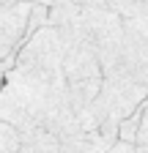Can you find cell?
I'll return each mask as SVG.
<instances>
[{
	"mask_svg": "<svg viewBox=\"0 0 148 153\" xmlns=\"http://www.w3.org/2000/svg\"><path fill=\"white\" fill-rule=\"evenodd\" d=\"M85 6H99V8H110L121 16H135V14H145V0H77Z\"/></svg>",
	"mask_w": 148,
	"mask_h": 153,
	"instance_id": "obj_4",
	"label": "cell"
},
{
	"mask_svg": "<svg viewBox=\"0 0 148 153\" xmlns=\"http://www.w3.org/2000/svg\"><path fill=\"white\" fill-rule=\"evenodd\" d=\"M137 150H145L148 153V99H145V109H143V118H140V126H137Z\"/></svg>",
	"mask_w": 148,
	"mask_h": 153,
	"instance_id": "obj_5",
	"label": "cell"
},
{
	"mask_svg": "<svg viewBox=\"0 0 148 153\" xmlns=\"http://www.w3.org/2000/svg\"><path fill=\"white\" fill-rule=\"evenodd\" d=\"M28 11H30V3H14V6L0 3V71L11 66L14 55L25 38Z\"/></svg>",
	"mask_w": 148,
	"mask_h": 153,
	"instance_id": "obj_2",
	"label": "cell"
},
{
	"mask_svg": "<svg viewBox=\"0 0 148 153\" xmlns=\"http://www.w3.org/2000/svg\"><path fill=\"white\" fill-rule=\"evenodd\" d=\"M0 3H3V6H14V3H52V0H0Z\"/></svg>",
	"mask_w": 148,
	"mask_h": 153,
	"instance_id": "obj_6",
	"label": "cell"
},
{
	"mask_svg": "<svg viewBox=\"0 0 148 153\" xmlns=\"http://www.w3.org/2000/svg\"><path fill=\"white\" fill-rule=\"evenodd\" d=\"M19 150L25 153H61V140L47 128H30L19 131Z\"/></svg>",
	"mask_w": 148,
	"mask_h": 153,
	"instance_id": "obj_3",
	"label": "cell"
},
{
	"mask_svg": "<svg viewBox=\"0 0 148 153\" xmlns=\"http://www.w3.org/2000/svg\"><path fill=\"white\" fill-rule=\"evenodd\" d=\"M143 11H145V14H148V0H145V8H143Z\"/></svg>",
	"mask_w": 148,
	"mask_h": 153,
	"instance_id": "obj_7",
	"label": "cell"
},
{
	"mask_svg": "<svg viewBox=\"0 0 148 153\" xmlns=\"http://www.w3.org/2000/svg\"><path fill=\"white\" fill-rule=\"evenodd\" d=\"M0 120L16 131L47 128L58 140L82 128L63 74V41L55 25H41L19 44L0 82Z\"/></svg>",
	"mask_w": 148,
	"mask_h": 153,
	"instance_id": "obj_1",
	"label": "cell"
}]
</instances>
